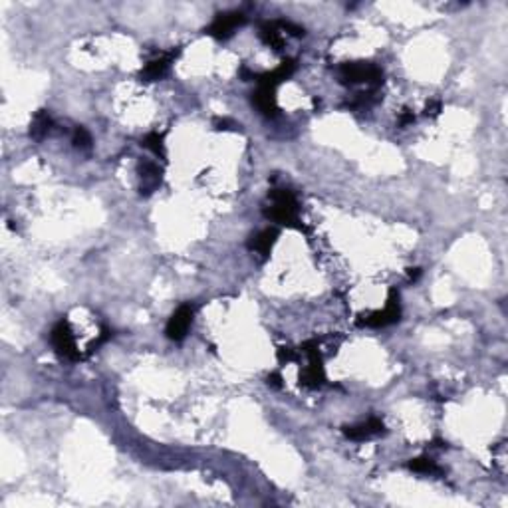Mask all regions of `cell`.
I'll use <instances>...</instances> for the list:
<instances>
[{
	"mask_svg": "<svg viewBox=\"0 0 508 508\" xmlns=\"http://www.w3.org/2000/svg\"><path fill=\"white\" fill-rule=\"evenodd\" d=\"M270 205L264 207V217L280 227L300 228L298 225V199L290 189H272L268 193Z\"/></svg>",
	"mask_w": 508,
	"mask_h": 508,
	"instance_id": "6da1fadb",
	"label": "cell"
},
{
	"mask_svg": "<svg viewBox=\"0 0 508 508\" xmlns=\"http://www.w3.org/2000/svg\"><path fill=\"white\" fill-rule=\"evenodd\" d=\"M342 84H368L369 89H377L384 84V71L371 62H346L338 68Z\"/></svg>",
	"mask_w": 508,
	"mask_h": 508,
	"instance_id": "7a4b0ae2",
	"label": "cell"
},
{
	"mask_svg": "<svg viewBox=\"0 0 508 508\" xmlns=\"http://www.w3.org/2000/svg\"><path fill=\"white\" fill-rule=\"evenodd\" d=\"M401 318V306H399V292L393 288L389 290V298L384 310L371 312L368 316H362V320H357V326H366V328H386L395 322H399Z\"/></svg>",
	"mask_w": 508,
	"mask_h": 508,
	"instance_id": "3957f363",
	"label": "cell"
},
{
	"mask_svg": "<svg viewBox=\"0 0 508 508\" xmlns=\"http://www.w3.org/2000/svg\"><path fill=\"white\" fill-rule=\"evenodd\" d=\"M50 344H52L54 351L60 357H64L68 362H78L80 360V351H78V346H76V340H74V333H71L68 320H60L54 326L52 333H50Z\"/></svg>",
	"mask_w": 508,
	"mask_h": 508,
	"instance_id": "277c9868",
	"label": "cell"
},
{
	"mask_svg": "<svg viewBox=\"0 0 508 508\" xmlns=\"http://www.w3.org/2000/svg\"><path fill=\"white\" fill-rule=\"evenodd\" d=\"M246 24V16L243 12H221L210 22L209 28H205V34L212 36L217 40H228L241 26Z\"/></svg>",
	"mask_w": 508,
	"mask_h": 508,
	"instance_id": "5b68a950",
	"label": "cell"
},
{
	"mask_svg": "<svg viewBox=\"0 0 508 508\" xmlns=\"http://www.w3.org/2000/svg\"><path fill=\"white\" fill-rule=\"evenodd\" d=\"M193 316L195 310L191 304L179 306L175 312H173V316L169 318L167 326H165V335H167L169 340H173V342L185 340V338H187V332H189V328H191V324H193Z\"/></svg>",
	"mask_w": 508,
	"mask_h": 508,
	"instance_id": "8992f818",
	"label": "cell"
},
{
	"mask_svg": "<svg viewBox=\"0 0 508 508\" xmlns=\"http://www.w3.org/2000/svg\"><path fill=\"white\" fill-rule=\"evenodd\" d=\"M177 54H179V50H171V52L161 54L157 58L149 60L140 71L141 82H157L161 78H165L171 70V64L175 62Z\"/></svg>",
	"mask_w": 508,
	"mask_h": 508,
	"instance_id": "52a82bcc",
	"label": "cell"
},
{
	"mask_svg": "<svg viewBox=\"0 0 508 508\" xmlns=\"http://www.w3.org/2000/svg\"><path fill=\"white\" fill-rule=\"evenodd\" d=\"M298 68L294 58H286L272 71H264V74H256L254 82H258V86H270V88H278L282 82L290 80L294 76V71Z\"/></svg>",
	"mask_w": 508,
	"mask_h": 508,
	"instance_id": "ba28073f",
	"label": "cell"
},
{
	"mask_svg": "<svg viewBox=\"0 0 508 508\" xmlns=\"http://www.w3.org/2000/svg\"><path fill=\"white\" fill-rule=\"evenodd\" d=\"M306 357H308V366L300 371V386L308 387V389H318V387L324 386V382H326L322 355H320V351H316V353H310Z\"/></svg>",
	"mask_w": 508,
	"mask_h": 508,
	"instance_id": "9c48e42d",
	"label": "cell"
},
{
	"mask_svg": "<svg viewBox=\"0 0 508 508\" xmlns=\"http://www.w3.org/2000/svg\"><path fill=\"white\" fill-rule=\"evenodd\" d=\"M137 175H140V191L141 195H151L163 181V169L157 163L143 159L137 165Z\"/></svg>",
	"mask_w": 508,
	"mask_h": 508,
	"instance_id": "30bf717a",
	"label": "cell"
},
{
	"mask_svg": "<svg viewBox=\"0 0 508 508\" xmlns=\"http://www.w3.org/2000/svg\"><path fill=\"white\" fill-rule=\"evenodd\" d=\"M386 433V425L384 421L377 417H369L364 423L351 425V427H344V435L351 441H369L373 437H379Z\"/></svg>",
	"mask_w": 508,
	"mask_h": 508,
	"instance_id": "8fae6325",
	"label": "cell"
},
{
	"mask_svg": "<svg viewBox=\"0 0 508 508\" xmlns=\"http://www.w3.org/2000/svg\"><path fill=\"white\" fill-rule=\"evenodd\" d=\"M252 105L261 111V115L272 120L278 115V104H276V88H270V86H258L256 91H252V98H250Z\"/></svg>",
	"mask_w": 508,
	"mask_h": 508,
	"instance_id": "7c38bea8",
	"label": "cell"
},
{
	"mask_svg": "<svg viewBox=\"0 0 508 508\" xmlns=\"http://www.w3.org/2000/svg\"><path fill=\"white\" fill-rule=\"evenodd\" d=\"M276 241H278V230L276 228H263V230H258L256 234L250 236L248 250L254 252V254H261L263 258H268V254L272 252V246L276 245Z\"/></svg>",
	"mask_w": 508,
	"mask_h": 508,
	"instance_id": "4fadbf2b",
	"label": "cell"
},
{
	"mask_svg": "<svg viewBox=\"0 0 508 508\" xmlns=\"http://www.w3.org/2000/svg\"><path fill=\"white\" fill-rule=\"evenodd\" d=\"M54 122L50 118V113L46 109H38L36 115L32 118V123H30V137L36 141H42L50 131H52Z\"/></svg>",
	"mask_w": 508,
	"mask_h": 508,
	"instance_id": "5bb4252c",
	"label": "cell"
},
{
	"mask_svg": "<svg viewBox=\"0 0 508 508\" xmlns=\"http://www.w3.org/2000/svg\"><path fill=\"white\" fill-rule=\"evenodd\" d=\"M258 36H261V40H263L268 48H272V50H276V52H282V48H284V38H282L280 28H278L276 22H263L261 28H258Z\"/></svg>",
	"mask_w": 508,
	"mask_h": 508,
	"instance_id": "9a60e30c",
	"label": "cell"
},
{
	"mask_svg": "<svg viewBox=\"0 0 508 508\" xmlns=\"http://www.w3.org/2000/svg\"><path fill=\"white\" fill-rule=\"evenodd\" d=\"M141 147L149 149L153 155H157L159 159H167V149H165V135L159 133V131H151L147 133L143 140H141Z\"/></svg>",
	"mask_w": 508,
	"mask_h": 508,
	"instance_id": "2e32d148",
	"label": "cell"
},
{
	"mask_svg": "<svg viewBox=\"0 0 508 508\" xmlns=\"http://www.w3.org/2000/svg\"><path fill=\"white\" fill-rule=\"evenodd\" d=\"M409 471L417 474H441V469L439 465L431 459V456H417V459H411L407 463Z\"/></svg>",
	"mask_w": 508,
	"mask_h": 508,
	"instance_id": "e0dca14e",
	"label": "cell"
},
{
	"mask_svg": "<svg viewBox=\"0 0 508 508\" xmlns=\"http://www.w3.org/2000/svg\"><path fill=\"white\" fill-rule=\"evenodd\" d=\"M71 143H74V147L80 149V151H89V149H91V135H89V131L84 127V125H78V127L74 129V133H71Z\"/></svg>",
	"mask_w": 508,
	"mask_h": 508,
	"instance_id": "ac0fdd59",
	"label": "cell"
},
{
	"mask_svg": "<svg viewBox=\"0 0 508 508\" xmlns=\"http://www.w3.org/2000/svg\"><path fill=\"white\" fill-rule=\"evenodd\" d=\"M276 24H278L280 32H286V34H290V36H304V34H306V30H304L302 26L294 24V22H290V20H278Z\"/></svg>",
	"mask_w": 508,
	"mask_h": 508,
	"instance_id": "d6986e66",
	"label": "cell"
},
{
	"mask_svg": "<svg viewBox=\"0 0 508 508\" xmlns=\"http://www.w3.org/2000/svg\"><path fill=\"white\" fill-rule=\"evenodd\" d=\"M276 355H278V360L280 362H298V355H300V350H294V348H288V346H282L278 348L276 351Z\"/></svg>",
	"mask_w": 508,
	"mask_h": 508,
	"instance_id": "ffe728a7",
	"label": "cell"
},
{
	"mask_svg": "<svg viewBox=\"0 0 508 508\" xmlns=\"http://www.w3.org/2000/svg\"><path fill=\"white\" fill-rule=\"evenodd\" d=\"M214 129H219V131H228V129H234V127H241V125H236V123L232 122V120H228V118H214Z\"/></svg>",
	"mask_w": 508,
	"mask_h": 508,
	"instance_id": "44dd1931",
	"label": "cell"
},
{
	"mask_svg": "<svg viewBox=\"0 0 508 508\" xmlns=\"http://www.w3.org/2000/svg\"><path fill=\"white\" fill-rule=\"evenodd\" d=\"M109 338H111V332H109L107 328H104V330H102V333L98 335V340H93V342H91V344H89V346H88L89 353H91V351L96 350V348H100L102 344H105V342H107Z\"/></svg>",
	"mask_w": 508,
	"mask_h": 508,
	"instance_id": "7402d4cb",
	"label": "cell"
},
{
	"mask_svg": "<svg viewBox=\"0 0 508 508\" xmlns=\"http://www.w3.org/2000/svg\"><path fill=\"white\" fill-rule=\"evenodd\" d=\"M441 109H443V104H441L439 100H431L429 104L425 105V115H429V118H437L439 113H441Z\"/></svg>",
	"mask_w": 508,
	"mask_h": 508,
	"instance_id": "603a6c76",
	"label": "cell"
},
{
	"mask_svg": "<svg viewBox=\"0 0 508 508\" xmlns=\"http://www.w3.org/2000/svg\"><path fill=\"white\" fill-rule=\"evenodd\" d=\"M266 384L270 387H274V389H280L282 387V375L278 371H274V373H270L268 377H266Z\"/></svg>",
	"mask_w": 508,
	"mask_h": 508,
	"instance_id": "cb8c5ba5",
	"label": "cell"
},
{
	"mask_svg": "<svg viewBox=\"0 0 508 508\" xmlns=\"http://www.w3.org/2000/svg\"><path fill=\"white\" fill-rule=\"evenodd\" d=\"M411 123H415V115H413V111L405 109L404 113H401V118H399V127H407Z\"/></svg>",
	"mask_w": 508,
	"mask_h": 508,
	"instance_id": "d4e9b609",
	"label": "cell"
},
{
	"mask_svg": "<svg viewBox=\"0 0 508 508\" xmlns=\"http://www.w3.org/2000/svg\"><path fill=\"white\" fill-rule=\"evenodd\" d=\"M421 272H423V270H421V268H417V266H415V268H407V278H409V282L419 280Z\"/></svg>",
	"mask_w": 508,
	"mask_h": 508,
	"instance_id": "484cf974",
	"label": "cell"
}]
</instances>
